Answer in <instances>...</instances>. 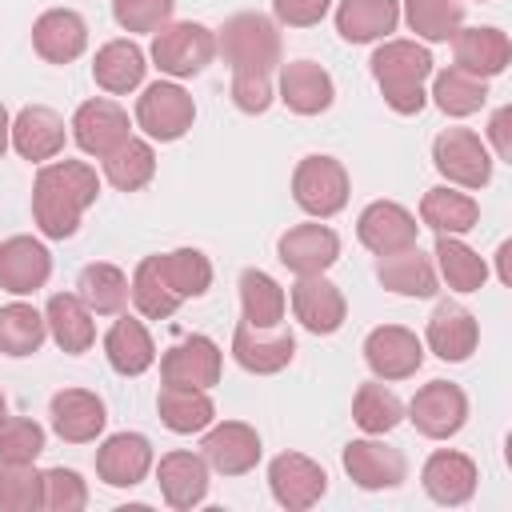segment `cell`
<instances>
[{
	"label": "cell",
	"instance_id": "6da1fadb",
	"mask_svg": "<svg viewBox=\"0 0 512 512\" xmlns=\"http://www.w3.org/2000/svg\"><path fill=\"white\" fill-rule=\"evenodd\" d=\"M100 176L88 160H48L32 180V220L40 236L68 240L80 228V216L96 204Z\"/></svg>",
	"mask_w": 512,
	"mask_h": 512
},
{
	"label": "cell",
	"instance_id": "7a4b0ae2",
	"mask_svg": "<svg viewBox=\"0 0 512 512\" xmlns=\"http://www.w3.org/2000/svg\"><path fill=\"white\" fill-rule=\"evenodd\" d=\"M368 64H372V80L392 112L416 116L428 104L424 84L432 80V52L420 40H384Z\"/></svg>",
	"mask_w": 512,
	"mask_h": 512
},
{
	"label": "cell",
	"instance_id": "3957f363",
	"mask_svg": "<svg viewBox=\"0 0 512 512\" xmlns=\"http://www.w3.org/2000/svg\"><path fill=\"white\" fill-rule=\"evenodd\" d=\"M216 52L224 56V64L232 72H260L272 76L284 60H280V28L276 20L260 16V12H236L224 20V28L216 32Z\"/></svg>",
	"mask_w": 512,
	"mask_h": 512
},
{
	"label": "cell",
	"instance_id": "277c9868",
	"mask_svg": "<svg viewBox=\"0 0 512 512\" xmlns=\"http://www.w3.org/2000/svg\"><path fill=\"white\" fill-rule=\"evenodd\" d=\"M148 56L168 80L200 76L216 56V32L200 20H168L164 28L152 32Z\"/></svg>",
	"mask_w": 512,
	"mask_h": 512
},
{
	"label": "cell",
	"instance_id": "5b68a950",
	"mask_svg": "<svg viewBox=\"0 0 512 512\" xmlns=\"http://www.w3.org/2000/svg\"><path fill=\"white\" fill-rule=\"evenodd\" d=\"M348 168L336 160V156H324V152H312L296 164L292 172V200L296 208H304L312 220H332L336 212H344L348 204Z\"/></svg>",
	"mask_w": 512,
	"mask_h": 512
},
{
	"label": "cell",
	"instance_id": "8992f818",
	"mask_svg": "<svg viewBox=\"0 0 512 512\" xmlns=\"http://www.w3.org/2000/svg\"><path fill=\"white\" fill-rule=\"evenodd\" d=\"M432 164L448 184L468 192H480L492 180V152L472 128H444L432 140Z\"/></svg>",
	"mask_w": 512,
	"mask_h": 512
},
{
	"label": "cell",
	"instance_id": "52a82bcc",
	"mask_svg": "<svg viewBox=\"0 0 512 512\" xmlns=\"http://www.w3.org/2000/svg\"><path fill=\"white\" fill-rule=\"evenodd\" d=\"M192 120H196V104L176 80H156L136 96V124L148 140L172 144L192 128Z\"/></svg>",
	"mask_w": 512,
	"mask_h": 512
},
{
	"label": "cell",
	"instance_id": "ba28073f",
	"mask_svg": "<svg viewBox=\"0 0 512 512\" xmlns=\"http://www.w3.org/2000/svg\"><path fill=\"white\" fill-rule=\"evenodd\" d=\"M404 412H408V420L420 436L448 440L468 424V396L452 380H428V384L416 388V396L408 400Z\"/></svg>",
	"mask_w": 512,
	"mask_h": 512
},
{
	"label": "cell",
	"instance_id": "9c48e42d",
	"mask_svg": "<svg viewBox=\"0 0 512 512\" xmlns=\"http://www.w3.org/2000/svg\"><path fill=\"white\" fill-rule=\"evenodd\" d=\"M224 372V352L212 336L192 332L164 348L160 356V384H180V388H212L220 384Z\"/></svg>",
	"mask_w": 512,
	"mask_h": 512
},
{
	"label": "cell",
	"instance_id": "30bf717a",
	"mask_svg": "<svg viewBox=\"0 0 512 512\" xmlns=\"http://www.w3.org/2000/svg\"><path fill=\"white\" fill-rule=\"evenodd\" d=\"M268 488H272V500L288 512H304L312 504L324 500L328 492V472L324 464H316L312 456L304 452H280L272 456L268 464Z\"/></svg>",
	"mask_w": 512,
	"mask_h": 512
},
{
	"label": "cell",
	"instance_id": "8fae6325",
	"mask_svg": "<svg viewBox=\"0 0 512 512\" xmlns=\"http://www.w3.org/2000/svg\"><path fill=\"white\" fill-rule=\"evenodd\" d=\"M364 364L376 380H408L424 364V340L404 324H380L364 336Z\"/></svg>",
	"mask_w": 512,
	"mask_h": 512
},
{
	"label": "cell",
	"instance_id": "7c38bea8",
	"mask_svg": "<svg viewBox=\"0 0 512 512\" xmlns=\"http://www.w3.org/2000/svg\"><path fill=\"white\" fill-rule=\"evenodd\" d=\"M260 432L244 420H212L200 440V456L208 460V472L220 476H244L260 464Z\"/></svg>",
	"mask_w": 512,
	"mask_h": 512
},
{
	"label": "cell",
	"instance_id": "4fadbf2b",
	"mask_svg": "<svg viewBox=\"0 0 512 512\" xmlns=\"http://www.w3.org/2000/svg\"><path fill=\"white\" fill-rule=\"evenodd\" d=\"M344 472L356 488L364 492H384V488H400L404 476H408V460L400 448L376 440V436H364V440H348L344 444Z\"/></svg>",
	"mask_w": 512,
	"mask_h": 512
},
{
	"label": "cell",
	"instance_id": "5bb4252c",
	"mask_svg": "<svg viewBox=\"0 0 512 512\" xmlns=\"http://www.w3.org/2000/svg\"><path fill=\"white\" fill-rule=\"evenodd\" d=\"M72 140L80 144V152H88V156H96V160H104L116 144H124L128 136H132V120H128V112L116 104V100H108V96H92V100H84L76 112H72Z\"/></svg>",
	"mask_w": 512,
	"mask_h": 512
},
{
	"label": "cell",
	"instance_id": "9a60e30c",
	"mask_svg": "<svg viewBox=\"0 0 512 512\" xmlns=\"http://www.w3.org/2000/svg\"><path fill=\"white\" fill-rule=\"evenodd\" d=\"M292 316L300 320L304 332L332 336L348 320V300H344L340 284H332L324 272L296 276V284H292Z\"/></svg>",
	"mask_w": 512,
	"mask_h": 512
},
{
	"label": "cell",
	"instance_id": "2e32d148",
	"mask_svg": "<svg viewBox=\"0 0 512 512\" xmlns=\"http://www.w3.org/2000/svg\"><path fill=\"white\" fill-rule=\"evenodd\" d=\"M276 256L288 272L296 276H316V272H328L336 260H340V236L312 220V224H292L288 232H280L276 240Z\"/></svg>",
	"mask_w": 512,
	"mask_h": 512
},
{
	"label": "cell",
	"instance_id": "e0dca14e",
	"mask_svg": "<svg viewBox=\"0 0 512 512\" xmlns=\"http://www.w3.org/2000/svg\"><path fill=\"white\" fill-rule=\"evenodd\" d=\"M296 356V336L288 328H252V324H236L232 332V360L252 372V376H276L292 364Z\"/></svg>",
	"mask_w": 512,
	"mask_h": 512
},
{
	"label": "cell",
	"instance_id": "ac0fdd59",
	"mask_svg": "<svg viewBox=\"0 0 512 512\" xmlns=\"http://www.w3.org/2000/svg\"><path fill=\"white\" fill-rule=\"evenodd\" d=\"M64 140H68V128H64V116L48 104H24L16 116H12V148L16 156H24L28 164H48L64 152Z\"/></svg>",
	"mask_w": 512,
	"mask_h": 512
},
{
	"label": "cell",
	"instance_id": "d6986e66",
	"mask_svg": "<svg viewBox=\"0 0 512 512\" xmlns=\"http://www.w3.org/2000/svg\"><path fill=\"white\" fill-rule=\"evenodd\" d=\"M156 464L152 440L144 432H116L96 448V476L108 488H136Z\"/></svg>",
	"mask_w": 512,
	"mask_h": 512
},
{
	"label": "cell",
	"instance_id": "ffe728a7",
	"mask_svg": "<svg viewBox=\"0 0 512 512\" xmlns=\"http://www.w3.org/2000/svg\"><path fill=\"white\" fill-rule=\"evenodd\" d=\"M48 420L64 444H92L108 424V408L88 388H60L48 404Z\"/></svg>",
	"mask_w": 512,
	"mask_h": 512
},
{
	"label": "cell",
	"instance_id": "44dd1931",
	"mask_svg": "<svg viewBox=\"0 0 512 512\" xmlns=\"http://www.w3.org/2000/svg\"><path fill=\"white\" fill-rule=\"evenodd\" d=\"M476 480H480L476 460L464 456V452H456V448H436V452L424 460V468H420L424 492H428L436 504H444V508L468 504V500L476 496Z\"/></svg>",
	"mask_w": 512,
	"mask_h": 512
},
{
	"label": "cell",
	"instance_id": "7402d4cb",
	"mask_svg": "<svg viewBox=\"0 0 512 512\" xmlns=\"http://www.w3.org/2000/svg\"><path fill=\"white\" fill-rule=\"evenodd\" d=\"M356 236H360V244L368 252L388 256V252L412 248L416 236H420V224H416V216L404 204H396V200H372L360 212V220H356Z\"/></svg>",
	"mask_w": 512,
	"mask_h": 512
},
{
	"label": "cell",
	"instance_id": "603a6c76",
	"mask_svg": "<svg viewBox=\"0 0 512 512\" xmlns=\"http://www.w3.org/2000/svg\"><path fill=\"white\" fill-rule=\"evenodd\" d=\"M424 344H428L432 356H440V360H448V364H464V360L476 352V344H480V324H476V316H472L464 304L440 300L436 312L428 316Z\"/></svg>",
	"mask_w": 512,
	"mask_h": 512
},
{
	"label": "cell",
	"instance_id": "cb8c5ba5",
	"mask_svg": "<svg viewBox=\"0 0 512 512\" xmlns=\"http://www.w3.org/2000/svg\"><path fill=\"white\" fill-rule=\"evenodd\" d=\"M52 276V252L36 236L0 240V288L12 296H32Z\"/></svg>",
	"mask_w": 512,
	"mask_h": 512
},
{
	"label": "cell",
	"instance_id": "d4e9b609",
	"mask_svg": "<svg viewBox=\"0 0 512 512\" xmlns=\"http://www.w3.org/2000/svg\"><path fill=\"white\" fill-rule=\"evenodd\" d=\"M156 484H160V496L168 508L188 512V508L204 504V496H208V460L188 448L164 452L156 464Z\"/></svg>",
	"mask_w": 512,
	"mask_h": 512
},
{
	"label": "cell",
	"instance_id": "484cf974",
	"mask_svg": "<svg viewBox=\"0 0 512 512\" xmlns=\"http://www.w3.org/2000/svg\"><path fill=\"white\" fill-rule=\"evenodd\" d=\"M32 48L48 64H72L88 48V24L76 8H48L32 24Z\"/></svg>",
	"mask_w": 512,
	"mask_h": 512
},
{
	"label": "cell",
	"instance_id": "4316f807",
	"mask_svg": "<svg viewBox=\"0 0 512 512\" xmlns=\"http://www.w3.org/2000/svg\"><path fill=\"white\" fill-rule=\"evenodd\" d=\"M276 96L288 104V112L296 116H320L332 108L336 100V84L328 76V68H320L316 60H288L280 64V84Z\"/></svg>",
	"mask_w": 512,
	"mask_h": 512
},
{
	"label": "cell",
	"instance_id": "83f0119b",
	"mask_svg": "<svg viewBox=\"0 0 512 512\" xmlns=\"http://www.w3.org/2000/svg\"><path fill=\"white\" fill-rule=\"evenodd\" d=\"M104 360L116 376H144L156 364V344H152V332L144 328V320L120 312L112 320V328L104 332Z\"/></svg>",
	"mask_w": 512,
	"mask_h": 512
},
{
	"label": "cell",
	"instance_id": "f1b7e54d",
	"mask_svg": "<svg viewBox=\"0 0 512 512\" xmlns=\"http://www.w3.org/2000/svg\"><path fill=\"white\" fill-rule=\"evenodd\" d=\"M144 72H148V56H144V48L136 40H108L92 56V80L108 96L136 92L144 84Z\"/></svg>",
	"mask_w": 512,
	"mask_h": 512
},
{
	"label": "cell",
	"instance_id": "f546056e",
	"mask_svg": "<svg viewBox=\"0 0 512 512\" xmlns=\"http://www.w3.org/2000/svg\"><path fill=\"white\" fill-rule=\"evenodd\" d=\"M452 56H456V68H464V72L488 80V76H500V72L508 68V60H512V40H508L500 28H492V24H484V28H456V36H452Z\"/></svg>",
	"mask_w": 512,
	"mask_h": 512
},
{
	"label": "cell",
	"instance_id": "4dcf8cb0",
	"mask_svg": "<svg viewBox=\"0 0 512 512\" xmlns=\"http://www.w3.org/2000/svg\"><path fill=\"white\" fill-rule=\"evenodd\" d=\"M376 280L396 292V296H436L440 288V276H436V264L432 256H424L416 244L412 248H400V252H388V256H376Z\"/></svg>",
	"mask_w": 512,
	"mask_h": 512
},
{
	"label": "cell",
	"instance_id": "1f68e13d",
	"mask_svg": "<svg viewBox=\"0 0 512 512\" xmlns=\"http://www.w3.org/2000/svg\"><path fill=\"white\" fill-rule=\"evenodd\" d=\"M44 324H48V336L56 340L60 352L68 356H80L96 344V324H92V312L88 304L76 296V292H56L48 296L44 304Z\"/></svg>",
	"mask_w": 512,
	"mask_h": 512
},
{
	"label": "cell",
	"instance_id": "d6a6232c",
	"mask_svg": "<svg viewBox=\"0 0 512 512\" xmlns=\"http://www.w3.org/2000/svg\"><path fill=\"white\" fill-rule=\"evenodd\" d=\"M400 24V0H340L336 32L348 44H376L388 40Z\"/></svg>",
	"mask_w": 512,
	"mask_h": 512
},
{
	"label": "cell",
	"instance_id": "836d02e7",
	"mask_svg": "<svg viewBox=\"0 0 512 512\" xmlns=\"http://www.w3.org/2000/svg\"><path fill=\"white\" fill-rule=\"evenodd\" d=\"M476 220H480L476 196L452 184H436L420 196V224H428L436 236H464L476 228Z\"/></svg>",
	"mask_w": 512,
	"mask_h": 512
},
{
	"label": "cell",
	"instance_id": "e575fe53",
	"mask_svg": "<svg viewBox=\"0 0 512 512\" xmlns=\"http://www.w3.org/2000/svg\"><path fill=\"white\" fill-rule=\"evenodd\" d=\"M156 412H160V424L176 436L204 432L216 420V404H212L208 388H180V384H160Z\"/></svg>",
	"mask_w": 512,
	"mask_h": 512
},
{
	"label": "cell",
	"instance_id": "d590c367",
	"mask_svg": "<svg viewBox=\"0 0 512 512\" xmlns=\"http://www.w3.org/2000/svg\"><path fill=\"white\" fill-rule=\"evenodd\" d=\"M432 264H436V276L452 288V292H480L484 280H488V264L480 252H472L460 236H436V248H432Z\"/></svg>",
	"mask_w": 512,
	"mask_h": 512
},
{
	"label": "cell",
	"instance_id": "8d00e7d4",
	"mask_svg": "<svg viewBox=\"0 0 512 512\" xmlns=\"http://www.w3.org/2000/svg\"><path fill=\"white\" fill-rule=\"evenodd\" d=\"M236 288H240L244 324H252V328H276L284 320L288 296H284V288L264 268H244L240 280H236Z\"/></svg>",
	"mask_w": 512,
	"mask_h": 512
},
{
	"label": "cell",
	"instance_id": "74e56055",
	"mask_svg": "<svg viewBox=\"0 0 512 512\" xmlns=\"http://www.w3.org/2000/svg\"><path fill=\"white\" fill-rule=\"evenodd\" d=\"M76 296L88 304L92 316H120L128 308V276L116 264H88L76 276Z\"/></svg>",
	"mask_w": 512,
	"mask_h": 512
},
{
	"label": "cell",
	"instance_id": "f35d334b",
	"mask_svg": "<svg viewBox=\"0 0 512 512\" xmlns=\"http://www.w3.org/2000/svg\"><path fill=\"white\" fill-rule=\"evenodd\" d=\"M400 16L424 44H448L464 28V0H400Z\"/></svg>",
	"mask_w": 512,
	"mask_h": 512
},
{
	"label": "cell",
	"instance_id": "ab89813d",
	"mask_svg": "<svg viewBox=\"0 0 512 512\" xmlns=\"http://www.w3.org/2000/svg\"><path fill=\"white\" fill-rule=\"evenodd\" d=\"M152 176H156V152L140 136H128L124 144H116L104 156V180L120 192H140Z\"/></svg>",
	"mask_w": 512,
	"mask_h": 512
},
{
	"label": "cell",
	"instance_id": "60d3db41",
	"mask_svg": "<svg viewBox=\"0 0 512 512\" xmlns=\"http://www.w3.org/2000/svg\"><path fill=\"white\" fill-rule=\"evenodd\" d=\"M352 420H356L360 432L384 436V432H392V428L404 420V404H400V396L388 388V380H368V384H360L356 396H352Z\"/></svg>",
	"mask_w": 512,
	"mask_h": 512
},
{
	"label": "cell",
	"instance_id": "b9f144b4",
	"mask_svg": "<svg viewBox=\"0 0 512 512\" xmlns=\"http://www.w3.org/2000/svg\"><path fill=\"white\" fill-rule=\"evenodd\" d=\"M432 100H436V108L444 116L460 120V116H472V112H480L488 104V84L480 76H472V72L452 64V68L432 76Z\"/></svg>",
	"mask_w": 512,
	"mask_h": 512
},
{
	"label": "cell",
	"instance_id": "7bdbcfd3",
	"mask_svg": "<svg viewBox=\"0 0 512 512\" xmlns=\"http://www.w3.org/2000/svg\"><path fill=\"white\" fill-rule=\"evenodd\" d=\"M160 264V276L168 280V288L180 296V300H196L212 288V260L200 252V248H172V252H160L156 256Z\"/></svg>",
	"mask_w": 512,
	"mask_h": 512
},
{
	"label": "cell",
	"instance_id": "ee69618b",
	"mask_svg": "<svg viewBox=\"0 0 512 512\" xmlns=\"http://www.w3.org/2000/svg\"><path fill=\"white\" fill-rule=\"evenodd\" d=\"M128 296H132V304H136V312L144 316V320H168L184 300L168 288V280L160 276V264H156V256H144L140 264H136V272H132V280H128Z\"/></svg>",
	"mask_w": 512,
	"mask_h": 512
},
{
	"label": "cell",
	"instance_id": "f6af8a7d",
	"mask_svg": "<svg viewBox=\"0 0 512 512\" xmlns=\"http://www.w3.org/2000/svg\"><path fill=\"white\" fill-rule=\"evenodd\" d=\"M44 336H48L44 312H36L32 304L12 300V304L0 308V352L4 356H32V352H40Z\"/></svg>",
	"mask_w": 512,
	"mask_h": 512
},
{
	"label": "cell",
	"instance_id": "bcb514c9",
	"mask_svg": "<svg viewBox=\"0 0 512 512\" xmlns=\"http://www.w3.org/2000/svg\"><path fill=\"white\" fill-rule=\"evenodd\" d=\"M0 508L4 512L44 508V472H36V464H0Z\"/></svg>",
	"mask_w": 512,
	"mask_h": 512
},
{
	"label": "cell",
	"instance_id": "7dc6e473",
	"mask_svg": "<svg viewBox=\"0 0 512 512\" xmlns=\"http://www.w3.org/2000/svg\"><path fill=\"white\" fill-rule=\"evenodd\" d=\"M44 452V428L28 416L0 420V464H36Z\"/></svg>",
	"mask_w": 512,
	"mask_h": 512
},
{
	"label": "cell",
	"instance_id": "c3c4849f",
	"mask_svg": "<svg viewBox=\"0 0 512 512\" xmlns=\"http://www.w3.org/2000/svg\"><path fill=\"white\" fill-rule=\"evenodd\" d=\"M44 508L48 512H80L88 508V484L76 468H48L44 472Z\"/></svg>",
	"mask_w": 512,
	"mask_h": 512
},
{
	"label": "cell",
	"instance_id": "681fc988",
	"mask_svg": "<svg viewBox=\"0 0 512 512\" xmlns=\"http://www.w3.org/2000/svg\"><path fill=\"white\" fill-rule=\"evenodd\" d=\"M176 0H112V16L124 32H156L172 20Z\"/></svg>",
	"mask_w": 512,
	"mask_h": 512
},
{
	"label": "cell",
	"instance_id": "f907efd6",
	"mask_svg": "<svg viewBox=\"0 0 512 512\" xmlns=\"http://www.w3.org/2000/svg\"><path fill=\"white\" fill-rule=\"evenodd\" d=\"M276 100V88H272V76H260V72H232V104L248 116H260L268 112Z\"/></svg>",
	"mask_w": 512,
	"mask_h": 512
},
{
	"label": "cell",
	"instance_id": "816d5d0a",
	"mask_svg": "<svg viewBox=\"0 0 512 512\" xmlns=\"http://www.w3.org/2000/svg\"><path fill=\"white\" fill-rule=\"evenodd\" d=\"M332 0H272V16L284 28H312L328 16Z\"/></svg>",
	"mask_w": 512,
	"mask_h": 512
},
{
	"label": "cell",
	"instance_id": "f5cc1de1",
	"mask_svg": "<svg viewBox=\"0 0 512 512\" xmlns=\"http://www.w3.org/2000/svg\"><path fill=\"white\" fill-rule=\"evenodd\" d=\"M488 140H492V148H496L500 160H512V108H508V104L492 112V120H488Z\"/></svg>",
	"mask_w": 512,
	"mask_h": 512
},
{
	"label": "cell",
	"instance_id": "db71d44e",
	"mask_svg": "<svg viewBox=\"0 0 512 512\" xmlns=\"http://www.w3.org/2000/svg\"><path fill=\"white\" fill-rule=\"evenodd\" d=\"M8 148H12V116H8V108L0 104V160H4Z\"/></svg>",
	"mask_w": 512,
	"mask_h": 512
},
{
	"label": "cell",
	"instance_id": "11a10c76",
	"mask_svg": "<svg viewBox=\"0 0 512 512\" xmlns=\"http://www.w3.org/2000/svg\"><path fill=\"white\" fill-rule=\"evenodd\" d=\"M508 252H512V244L504 240V244L496 248V276H500L504 284H512V272H508Z\"/></svg>",
	"mask_w": 512,
	"mask_h": 512
},
{
	"label": "cell",
	"instance_id": "9f6ffc18",
	"mask_svg": "<svg viewBox=\"0 0 512 512\" xmlns=\"http://www.w3.org/2000/svg\"><path fill=\"white\" fill-rule=\"evenodd\" d=\"M8 416V400H4V392H0V420Z\"/></svg>",
	"mask_w": 512,
	"mask_h": 512
},
{
	"label": "cell",
	"instance_id": "6f0895ef",
	"mask_svg": "<svg viewBox=\"0 0 512 512\" xmlns=\"http://www.w3.org/2000/svg\"><path fill=\"white\" fill-rule=\"evenodd\" d=\"M480 4H488V0H480Z\"/></svg>",
	"mask_w": 512,
	"mask_h": 512
}]
</instances>
